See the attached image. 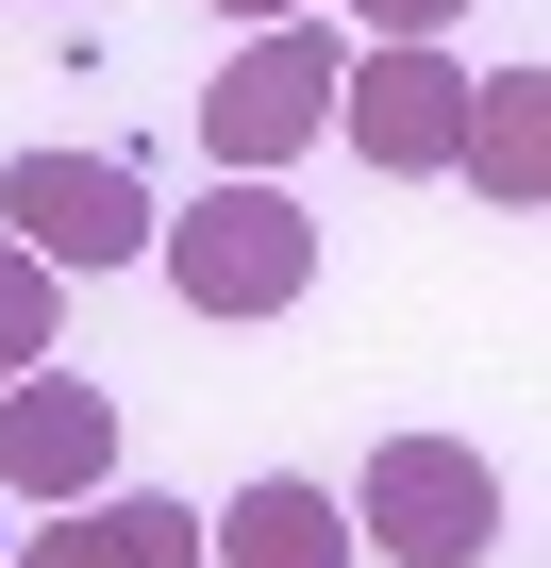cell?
I'll list each match as a JSON object with an SVG mask.
<instances>
[{"mask_svg":"<svg viewBox=\"0 0 551 568\" xmlns=\"http://www.w3.org/2000/svg\"><path fill=\"white\" fill-rule=\"evenodd\" d=\"M335 134H351L368 168H451V134H468V68H451L435 34H385L368 68H335Z\"/></svg>","mask_w":551,"mask_h":568,"instance_id":"cell-5","label":"cell"},{"mask_svg":"<svg viewBox=\"0 0 551 568\" xmlns=\"http://www.w3.org/2000/svg\"><path fill=\"white\" fill-rule=\"evenodd\" d=\"M217 18H302V0H217Z\"/></svg>","mask_w":551,"mask_h":568,"instance_id":"cell-12","label":"cell"},{"mask_svg":"<svg viewBox=\"0 0 551 568\" xmlns=\"http://www.w3.org/2000/svg\"><path fill=\"white\" fill-rule=\"evenodd\" d=\"M335 18H318V0H302V18H251V51L201 84V151L217 168H302L318 134H335Z\"/></svg>","mask_w":551,"mask_h":568,"instance_id":"cell-2","label":"cell"},{"mask_svg":"<svg viewBox=\"0 0 551 568\" xmlns=\"http://www.w3.org/2000/svg\"><path fill=\"white\" fill-rule=\"evenodd\" d=\"M151 251L184 284V318H285L318 284V217L285 201V168H217L184 217H151Z\"/></svg>","mask_w":551,"mask_h":568,"instance_id":"cell-1","label":"cell"},{"mask_svg":"<svg viewBox=\"0 0 551 568\" xmlns=\"http://www.w3.org/2000/svg\"><path fill=\"white\" fill-rule=\"evenodd\" d=\"M0 485H18V501H84V485H118V402L68 385V368H18V385H0Z\"/></svg>","mask_w":551,"mask_h":568,"instance_id":"cell-6","label":"cell"},{"mask_svg":"<svg viewBox=\"0 0 551 568\" xmlns=\"http://www.w3.org/2000/svg\"><path fill=\"white\" fill-rule=\"evenodd\" d=\"M201 535H217V568H351V501H335V485H302V468L234 485Z\"/></svg>","mask_w":551,"mask_h":568,"instance_id":"cell-8","label":"cell"},{"mask_svg":"<svg viewBox=\"0 0 551 568\" xmlns=\"http://www.w3.org/2000/svg\"><path fill=\"white\" fill-rule=\"evenodd\" d=\"M0 568H217L201 501H151V485H84L34 518V551H0Z\"/></svg>","mask_w":551,"mask_h":568,"instance_id":"cell-7","label":"cell"},{"mask_svg":"<svg viewBox=\"0 0 551 568\" xmlns=\"http://www.w3.org/2000/svg\"><path fill=\"white\" fill-rule=\"evenodd\" d=\"M451 168H468L501 217H534V201H551V84H534V68L468 84V134H451Z\"/></svg>","mask_w":551,"mask_h":568,"instance_id":"cell-9","label":"cell"},{"mask_svg":"<svg viewBox=\"0 0 551 568\" xmlns=\"http://www.w3.org/2000/svg\"><path fill=\"white\" fill-rule=\"evenodd\" d=\"M351 18H368V34H451L468 0H351Z\"/></svg>","mask_w":551,"mask_h":568,"instance_id":"cell-11","label":"cell"},{"mask_svg":"<svg viewBox=\"0 0 551 568\" xmlns=\"http://www.w3.org/2000/svg\"><path fill=\"white\" fill-rule=\"evenodd\" d=\"M0 234L51 251V267H134L151 251V184L118 151H18L0 168Z\"/></svg>","mask_w":551,"mask_h":568,"instance_id":"cell-4","label":"cell"},{"mask_svg":"<svg viewBox=\"0 0 551 568\" xmlns=\"http://www.w3.org/2000/svg\"><path fill=\"white\" fill-rule=\"evenodd\" d=\"M351 535L401 551V568H484V535H501V468H484L468 435H385L368 485H351Z\"/></svg>","mask_w":551,"mask_h":568,"instance_id":"cell-3","label":"cell"},{"mask_svg":"<svg viewBox=\"0 0 551 568\" xmlns=\"http://www.w3.org/2000/svg\"><path fill=\"white\" fill-rule=\"evenodd\" d=\"M51 335H68V267L0 234V385H18V368H51Z\"/></svg>","mask_w":551,"mask_h":568,"instance_id":"cell-10","label":"cell"}]
</instances>
